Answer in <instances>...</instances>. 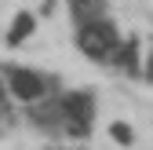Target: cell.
I'll return each instance as SVG.
<instances>
[{
  "label": "cell",
  "instance_id": "cell-2",
  "mask_svg": "<svg viewBox=\"0 0 153 150\" xmlns=\"http://www.w3.org/2000/svg\"><path fill=\"white\" fill-rule=\"evenodd\" d=\"M73 40H76V48H80V55H84V59L102 62V66H109V62H113V55H117V48L124 44V40H120V29L113 26L109 18L73 29Z\"/></svg>",
  "mask_w": 153,
  "mask_h": 150
},
{
  "label": "cell",
  "instance_id": "cell-1",
  "mask_svg": "<svg viewBox=\"0 0 153 150\" xmlns=\"http://www.w3.org/2000/svg\"><path fill=\"white\" fill-rule=\"evenodd\" d=\"M0 77H7L4 88H7V99L22 103V106H36L51 95H59V84H55L51 73L44 70H33V66H7Z\"/></svg>",
  "mask_w": 153,
  "mask_h": 150
},
{
  "label": "cell",
  "instance_id": "cell-7",
  "mask_svg": "<svg viewBox=\"0 0 153 150\" xmlns=\"http://www.w3.org/2000/svg\"><path fill=\"white\" fill-rule=\"evenodd\" d=\"M142 73H146V81H153V51H149V62H146V70H142Z\"/></svg>",
  "mask_w": 153,
  "mask_h": 150
},
{
  "label": "cell",
  "instance_id": "cell-4",
  "mask_svg": "<svg viewBox=\"0 0 153 150\" xmlns=\"http://www.w3.org/2000/svg\"><path fill=\"white\" fill-rule=\"evenodd\" d=\"M69 15H73V26H91V22H102L106 15V4L102 0H69Z\"/></svg>",
  "mask_w": 153,
  "mask_h": 150
},
{
  "label": "cell",
  "instance_id": "cell-6",
  "mask_svg": "<svg viewBox=\"0 0 153 150\" xmlns=\"http://www.w3.org/2000/svg\"><path fill=\"white\" fill-rule=\"evenodd\" d=\"M109 136L117 139L120 146H128V143H131V128H128L124 121H113V124H109Z\"/></svg>",
  "mask_w": 153,
  "mask_h": 150
},
{
  "label": "cell",
  "instance_id": "cell-3",
  "mask_svg": "<svg viewBox=\"0 0 153 150\" xmlns=\"http://www.w3.org/2000/svg\"><path fill=\"white\" fill-rule=\"evenodd\" d=\"M62 106H66L62 136L88 139L91 136V124H95V95H91V92H62Z\"/></svg>",
  "mask_w": 153,
  "mask_h": 150
},
{
  "label": "cell",
  "instance_id": "cell-5",
  "mask_svg": "<svg viewBox=\"0 0 153 150\" xmlns=\"http://www.w3.org/2000/svg\"><path fill=\"white\" fill-rule=\"evenodd\" d=\"M33 29H36V15H29V11L15 15V22H11V29H7V37H4V44H7V48H18L26 37H33Z\"/></svg>",
  "mask_w": 153,
  "mask_h": 150
}]
</instances>
